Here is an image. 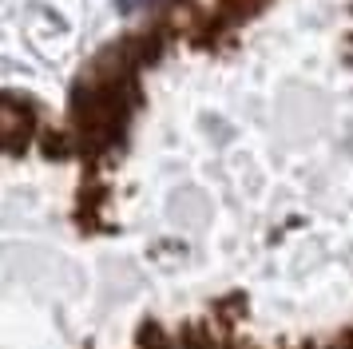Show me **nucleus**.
<instances>
[{"label":"nucleus","mask_w":353,"mask_h":349,"mask_svg":"<svg viewBox=\"0 0 353 349\" xmlns=\"http://www.w3.org/2000/svg\"><path fill=\"white\" fill-rule=\"evenodd\" d=\"M36 135V108L20 95H4L0 103V139H4V151L8 155H24V147L32 143Z\"/></svg>","instance_id":"1"},{"label":"nucleus","mask_w":353,"mask_h":349,"mask_svg":"<svg viewBox=\"0 0 353 349\" xmlns=\"http://www.w3.org/2000/svg\"><path fill=\"white\" fill-rule=\"evenodd\" d=\"M242 306H246V298L242 294H230V298H223V301H214V326L223 330V326H230V321H239L242 317Z\"/></svg>","instance_id":"2"},{"label":"nucleus","mask_w":353,"mask_h":349,"mask_svg":"<svg viewBox=\"0 0 353 349\" xmlns=\"http://www.w3.org/2000/svg\"><path fill=\"white\" fill-rule=\"evenodd\" d=\"M223 8L234 16V24H239V20H246V16L262 12V8H266V0H223Z\"/></svg>","instance_id":"3"},{"label":"nucleus","mask_w":353,"mask_h":349,"mask_svg":"<svg viewBox=\"0 0 353 349\" xmlns=\"http://www.w3.org/2000/svg\"><path fill=\"white\" fill-rule=\"evenodd\" d=\"M44 147H48L52 159H64L68 155V139H64V135H48V139H44Z\"/></svg>","instance_id":"4"},{"label":"nucleus","mask_w":353,"mask_h":349,"mask_svg":"<svg viewBox=\"0 0 353 349\" xmlns=\"http://www.w3.org/2000/svg\"><path fill=\"white\" fill-rule=\"evenodd\" d=\"M337 341H341V349H353V330H345L341 337H337Z\"/></svg>","instance_id":"5"},{"label":"nucleus","mask_w":353,"mask_h":349,"mask_svg":"<svg viewBox=\"0 0 353 349\" xmlns=\"http://www.w3.org/2000/svg\"><path fill=\"white\" fill-rule=\"evenodd\" d=\"M302 349H341V341H330V346H302Z\"/></svg>","instance_id":"6"},{"label":"nucleus","mask_w":353,"mask_h":349,"mask_svg":"<svg viewBox=\"0 0 353 349\" xmlns=\"http://www.w3.org/2000/svg\"><path fill=\"white\" fill-rule=\"evenodd\" d=\"M234 349H254V346H234Z\"/></svg>","instance_id":"7"}]
</instances>
